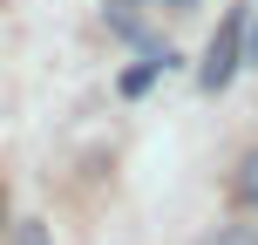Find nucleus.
<instances>
[{
    "instance_id": "f257e3e1",
    "label": "nucleus",
    "mask_w": 258,
    "mask_h": 245,
    "mask_svg": "<svg viewBox=\"0 0 258 245\" xmlns=\"http://www.w3.org/2000/svg\"><path fill=\"white\" fill-rule=\"evenodd\" d=\"M245 41H251V7H231L224 27L211 34V48H204V68H197V89H204V95H224L238 82V68H251L245 62Z\"/></svg>"
},
{
    "instance_id": "0eeeda50",
    "label": "nucleus",
    "mask_w": 258,
    "mask_h": 245,
    "mask_svg": "<svg viewBox=\"0 0 258 245\" xmlns=\"http://www.w3.org/2000/svg\"><path fill=\"white\" fill-rule=\"evenodd\" d=\"M170 7H197V0H170Z\"/></svg>"
},
{
    "instance_id": "39448f33",
    "label": "nucleus",
    "mask_w": 258,
    "mask_h": 245,
    "mask_svg": "<svg viewBox=\"0 0 258 245\" xmlns=\"http://www.w3.org/2000/svg\"><path fill=\"white\" fill-rule=\"evenodd\" d=\"M245 62L258 68V14H251V41H245Z\"/></svg>"
},
{
    "instance_id": "7ed1b4c3",
    "label": "nucleus",
    "mask_w": 258,
    "mask_h": 245,
    "mask_svg": "<svg viewBox=\"0 0 258 245\" xmlns=\"http://www.w3.org/2000/svg\"><path fill=\"white\" fill-rule=\"evenodd\" d=\"M197 245H258V225H218V232L197 238Z\"/></svg>"
},
{
    "instance_id": "f03ea898",
    "label": "nucleus",
    "mask_w": 258,
    "mask_h": 245,
    "mask_svg": "<svg viewBox=\"0 0 258 245\" xmlns=\"http://www.w3.org/2000/svg\"><path fill=\"white\" fill-rule=\"evenodd\" d=\"M163 68H170V48H150V55H143V62H136V68L122 75V95H143V89H150L156 75H163Z\"/></svg>"
},
{
    "instance_id": "20e7f679",
    "label": "nucleus",
    "mask_w": 258,
    "mask_h": 245,
    "mask_svg": "<svg viewBox=\"0 0 258 245\" xmlns=\"http://www.w3.org/2000/svg\"><path fill=\"white\" fill-rule=\"evenodd\" d=\"M238 198H245V205L258 211V150L245 157V164H238Z\"/></svg>"
},
{
    "instance_id": "423d86ee",
    "label": "nucleus",
    "mask_w": 258,
    "mask_h": 245,
    "mask_svg": "<svg viewBox=\"0 0 258 245\" xmlns=\"http://www.w3.org/2000/svg\"><path fill=\"white\" fill-rule=\"evenodd\" d=\"M102 7H136V0H102Z\"/></svg>"
}]
</instances>
